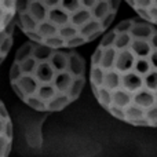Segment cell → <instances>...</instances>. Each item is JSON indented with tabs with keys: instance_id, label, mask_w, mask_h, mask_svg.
I'll list each match as a JSON object with an SVG mask.
<instances>
[{
	"instance_id": "cell-4",
	"label": "cell",
	"mask_w": 157,
	"mask_h": 157,
	"mask_svg": "<svg viewBox=\"0 0 157 157\" xmlns=\"http://www.w3.org/2000/svg\"><path fill=\"white\" fill-rule=\"evenodd\" d=\"M17 2L0 0V65L8 57L14 44L17 26Z\"/></svg>"
},
{
	"instance_id": "cell-6",
	"label": "cell",
	"mask_w": 157,
	"mask_h": 157,
	"mask_svg": "<svg viewBox=\"0 0 157 157\" xmlns=\"http://www.w3.org/2000/svg\"><path fill=\"white\" fill-rule=\"evenodd\" d=\"M128 6L136 13L138 18L157 26V2H128Z\"/></svg>"
},
{
	"instance_id": "cell-2",
	"label": "cell",
	"mask_w": 157,
	"mask_h": 157,
	"mask_svg": "<svg viewBox=\"0 0 157 157\" xmlns=\"http://www.w3.org/2000/svg\"><path fill=\"white\" fill-rule=\"evenodd\" d=\"M8 80L28 108L55 113L78 99L88 81V69L75 50H57L28 40L14 55Z\"/></svg>"
},
{
	"instance_id": "cell-3",
	"label": "cell",
	"mask_w": 157,
	"mask_h": 157,
	"mask_svg": "<svg viewBox=\"0 0 157 157\" xmlns=\"http://www.w3.org/2000/svg\"><path fill=\"white\" fill-rule=\"evenodd\" d=\"M120 2L30 0L17 2V26L28 40L57 50H76L103 37Z\"/></svg>"
},
{
	"instance_id": "cell-5",
	"label": "cell",
	"mask_w": 157,
	"mask_h": 157,
	"mask_svg": "<svg viewBox=\"0 0 157 157\" xmlns=\"http://www.w3.org/2000/svg\"><path fill=\"white\" fill-rule=\"evenodd\" d=\"M14 130L11 116L6 105L0 99V157H8L13 147Z\"/></svg>"
},
{
	"instance_id": "cell-1",
	"label": "cell",
	"mask_w": 157,
	"mask_h": 157,
	"mask_svg": "<svg viewBox=\"0 0 157 157\" xmlns=\"http://www.w3.org/2000/svg\"><path fill=\"white\" fill-rule=\"evenodd\" d=\"M88 83L112 117L157 127V26L127 18L101 37L90 59Z\"/></svg>"
}]
</instances>
